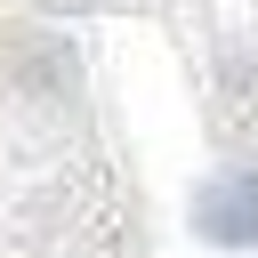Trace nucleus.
<instances>
[{
	"instance_id": "1",
	"label": "nucleus",
	"mask_w": 258,
	"mask_h": 258,
	"mask_svg": "<svg viewBox=\"0 0 258 258\" xmlns=\"http://www.w3.org/2000/svg\"><path fill=\"white\" fill-rule=\"evenodd\" d=\"M194 226H202L210 242H226V250H250V242H258V177H218V185L202 194Z\"/></svg>"
}]
</instances>
